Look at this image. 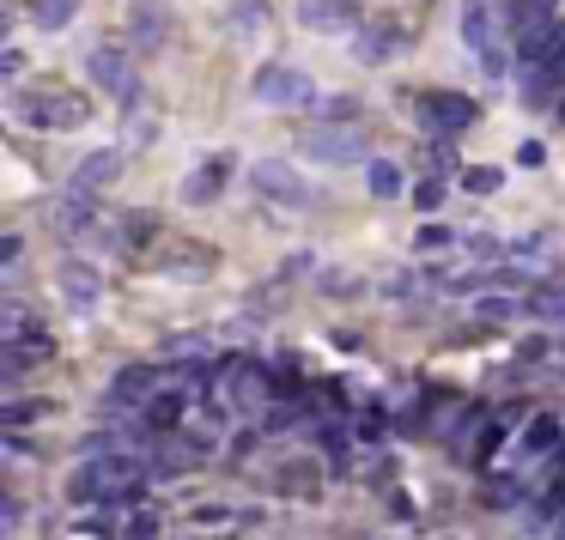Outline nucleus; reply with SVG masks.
I'll use <instances>...</instances> for the list:
<instances>
[{
  "label": "nucleus",
  "mask_w": 565,
  "mask_h": 540,
  "mask_svg": "<svg viewBox=\"0 0 565 540\" xmlns=\"http://www.w3.org/2000/svg\"><path fill=\"white\" fill-rule=\"evenodd\" d=\"M249 183H256L268 201H280V207H310V201H317L310 176L292 171V164H280V159H256L249 164Z\"/></svg>",
  "instance_id": "1"
},
{
  "label": "nucleus",
  "mask_w": 565,
  "mask_h": 540,
  "mask_svg": "<svg viewBox=\"0 0 565 540\" xmlns=\"http://www.w3.org/2000/svg\"><path fill=\"white\" fill-rule=\"evenodd\" d=\"M19 116L31 128H79L92 116V104L79 91H43V98H19Z\"/></svg>",
  "instance_id": "2"
},
{
  "label": "nucleus",
  "mask_w": 565,
  "mask_h": 540,
  "mask_svg": "<svg viewBox=\"0 0 565 540\" xmlns=\"http://www.w3.org/2000/svg\"><path fill=\"white\" fill-rule=\"evenodd\" d=\"M298 25L317 37H353L365 13H359V0H298Z\"/></svg>",
  "instance_id": "3"
},
{
  "label": "nucleus",
  "mask_w": 565,
  "mask_h": 540,
  "mask_svg": "<svg viewBox=\"0 0 565 540\" xmlns=\"http://www.w3.org/2000/svg\"><path fill=\"white\" fill-rule=\"evenodd\" d=\"M256 98L280 104V110H305V104H317V86H310V74H298V67H262Z\"/></svg>",
  "instance_id": "4"
},
{
  "label": "nucleus",
  "mask_w": 565,
  "mask_h": 540,
  "mask_svg": "<svg viewBox=\"0 0 565 540\" xmlns=\"http://www.w3.org/2000/svg\"><path fill=\"white\" fill-rule=\"evenodd\" d=\"M462 37H468V50L480 55V74H492V79H499V74H504L499 25H492V13L480 7V0H468V7H462Z\"/></svg>",
  "instance_id": "5"
},
{
  "label": "nucleus",
  "mask_w": 565,
  "mask_h": 540,
  "mask_svg": "<svg viewBox=\"0 0 565 540\" xmlns=\"http://www.w3.org/2000/svg\"><path fill=\"white\" fill-rule=\"evenodd\" d=\"M55 285H62L67 310H79V316H92V310L104 304V280H98L92 261H62V268H55Z\"/></svg>",
  "instance_id": "6"
},
{
  "label": "nucleus",
  "mask_w": 565,
  "mask_h": 540,
  "mask_svg": "<svg viewBox=\"0 0 565 540\" xmlns=\"http://www.w3.org/2000/svg\"><path fill=\"white\" fill-rule=\"evenodd\" d=\"M305 152H310V159H329V164H359V159H365V140H359L353 128L334 122V128H310Z\"/></svg>",
  "instance_id": "7"
},
{
  "label": "nucleus",
  "mask_w": 565,
  "mask_h": 540,
  "mask_svg": "<svg viewBox=\"0 0 565 540\" xmlns=\"http://www.w3.org/2000/svg\"><path fill=\"white\" fill-rule=\"evenodd\" d=\"M92 79H98L104 91H116V98H135V67H128L122 50H98V55H92Z\"/></svg>",
  "instance_id": "8"
},
{
  "label": "nucleus",
  "mask_w": 565,
  "mask_h": 540,
  "mask_svg": "<svg viewBox=\"0 0 565 540\" xmlns=\"http://www.w3.org/2000/svg\"><path fill=\"white\" fill-rule=\"evenodd\" d=\"M116 176H122V152L116 147H104V152H92V159H79V171H74V188H110Z\"/></svg>",
  "instance_id": "9"
},
{
  "label": "nucleus",
  "mask_w": 565,
  "mask_h": 540,
  "mask_svg": "<svg viewBox=\"0 0 565 540\" xmlns=\"http://www.w3.org/2000/svg\"><path fill=\"white\" fill-rule=\"evenodd\" d=\"M0 341L7 346H31V341H43V328H38V316H31V304H0Z\"/></svg>",
  "instance_id": "10"
},
{
  "label": "nucleus",
  "mask_w": 565,
  "mask_h": 540,
  "mask_svg": "<svg viewBox=\"0 0 565 540\" xmlns=\"http://www.w3.org/2000/svg\"><path fill=\"white\" fill-rule=\"evenodd\" d=\"M426 110H431V122H444V128H468V122H475V104H468L462 91H438V98H426Z\"/></svg>",
  "instance_id": "11"
},
{
  "label": "nucleus",
  "mask_w": 565,
  "mask_h": 540,
  "mask_svg": "<svg viewBox=\"0 0 565 540\" xmlns=\"http://www.w3.org/2000/svg\"><path fill=\"white\" fill-rule=\"evenodd\" d=\"M232 401H237V407H268V377H262L256 365L232 370Z\"/></svg>",
  "instance_id": "12"
},
{
  "label": "nucleus",
  "mask_w": 565,
  "mask_h": 540,
  "mask_svg": "<svg viewBox=\"0 0 565 540\" xmlns=\"http://www.w3.org/2000/svg\"><path fill=\"white\" fill-rule=\"evenodd\" d=\"M220 183H225V159L207 164V171H195V176H183V201H195V207H201V201L220 195Z\"/></svg>",
  "instance_id": "13"
},
{
  "label": "nucleus",
  "mask_w": 565,
  "mask_h": 540,
  "mask_svg": "<svg viewBox=\"0 0 565 540\" xmlns=\"http://www.w3.org/2000/svg\"><path fill=\"white\" fill-rule=\"evenodd\" d=\"M50 413H55V401H7V407H0V425L19 431V425H31V419H50Z\"/></svg>",
  "instance_id": "14"
},
{
  "label": "nucleus",
  "mask_w": 565,
  "mask_h": 540,
  "mask_svg": "<svg viewBox=\"0 0 565 540\" xmlns=\"http://www.w3.org/2000/svg\"><path fill=\"white\" fill-rule=\"evenodd\" d=\"M529 316H541V322H559V316H565V280L541 285V292L529 298Z\"/></svg>",
  "instance_id": "15"
},
{
  "label": "nucleus",
  "mask_w": 565,
  "mask_h": 540,
  "mask_svg": "<svg viewBox=\"0 0 565 540\" xmlns=\"http://www.w3.org/2000/svg\"><path fill=\"white\" fill-rule=\"evenodd\" d=\"M475 310H480L487 322H511V316H523L529 304H523V298H511V292H480V304H475Z\"/></svg>",
  "instance_id": "16"
},
{
  "label": "nucleus",
  "mask_w": 565,
  "mask_h": 540,
  "mask_svg": "<svg viewBox=\"0 0 565 540\" xmlns=\"http://www.w3.org/2000/svg\"><path fill=\"white\" fill-rule=\"evenodd\" d=\"M553 443H559V425H553V419H535V425L523 431V450H529V455H547Z\"/></svg>",
  "instance_id": "17"
},
{
  "label": "nucleus",
  "mask_w": 565,
  "mask_h": 540,
  "mask_svg": "<svg viewBox=\"0 0 565 540\" xmlns=\"http://www.w3.org/2000/svg\"><path fill=\"white\" fill-rule=\"evenodd\" d=\"M371 195H383V201H390V195H402V171H395V164H371Z\"/></svg>",
  "instance_id": "18"
},
{
  "label": "nucleus",
  "mask_w": 565,
  "mask_h": 540,
  "mask_svg": "<svg viewBox=\"0 0 565 540\" xmlns=\"http://www.w3.org/2000/svg\"><path fill=\"white\" fill-rule=\"evenodd\" d=\"M402 31H365V62H377V55H390V50H402Z\"/></svg>",
  "instance_id": "19"
},
{
  "label": "nucleus",
  "mask_w": 565,
  "mask_h": 540,
  "mask_svg": "<svg viewBox=\"0 0 565 540\" xmlns=\"http://www.w3.org/2000/svg\"><path fill=\"white\" fill-rule=\"evenodd\" d=\"M232 25L237 31H256L262 25V0H232Z\"/></svg>",
  "instance_id": "20"
},
{
  "label": "nucleus",
  "mask_w": 565,
  "mask_h": 540,
  "mask_svg": "<svg viewBox=\"0 0 565 540\" xmlns=\"http://www.w3.org/2000/svg\"><path fill=\"white\" fill-rule=\"evenodd\" d=\"M516 164H523V171H541V164H547V147H541V140H523V147H516Z\"/></svg>",
  "instance_id": "21"
},
{
  "label": "nucleus",
  "mask_w": 565,
  "mask_h": 540,
  "mask_svg": "<svg viewBox=\"0 0 565 540\" xmlns=\"http://www.w3.org/2000/svg\"><path fill=\"white\" fill-rule=\"evenodd\" d=\"M152 134H159V122H152V110H147V116H140V110L128 116V140H135V147H140V140H152Z\"/></svg>",
  "instance_id": "22"
},
{
  "label": "nucleus",
  "mask_w": 565,
  "mask_h": 540,
  "mask_svg": "<svg viewBox=\"0 0 565 540\" xmlns=\"http://www.w3.org/2000/svg\"><path fill=\"white\" fill-rule=\"evenodd\" d=\"M499 183H504V171H468V188H475V195H492Z\"/></svg>",
  "instance_id": "23"
},
{
  "label": "nucleus",
  "mask_w": 565,
  "mask_h": 540,
  "mask_svg": "<svg viewBox=\"0 0 565 540\" xmlns=\"http://www.w3.org/2000/svg\"><path fill=\"white\" fill-rule=\"evenodd\" d=\"M19 249H25V237H19V231L0 237V268H19Z\"/></svg>",
  "instance_id": "24"
},
{
  "label": "nucleus",
  "mask_w": 565,
  "mask_h": 540,
  "mask_svg": "<svg viewBox=\"0 0 565 540\" xmlns=\"http://www.w3.org/2000/svg\"><path fill=\"white\" fill-rule=\"evenodd\" d=\"M414 244H419V249H444V244H450V231H444V225H419Z\"/></svg>",
  "instance_id": "25"
},
{
  "label": "nucleus",
  "mask_w": 565,
  "mask_h": 540,
  "mask_svg": "<svg viewBox=\"0 0 565 540\" xmlns=\"http://www.w3.org/2000/svg\"><path fill=\"white\" fill-rule=\"evenodd\" d=\"M67 13H74V0H43V25H67Z\"/></svg>",
  "instance_id": "26"
},
{
  "label": "nucleus",
  "mask_w": 565,
  "mask_h": 540,
  "mask_svg": "<svg viewBox=\"0 0 565 540\" xmlns=\"http://www.w3.org/2000/svg\"><path fill=\"white\" fill-rule=\"evenodd\" d=\"M414 201H419V207H438V201H444V183H419Z\"/></svg>",
  "instance_id": "27"
},
{
  "label": "nucleus",
  "mask_w": 565,
  "mask_h": 540,
  "mask_svg": "<svg viewBox=\"0 0 565 540\" xmlns=\"http://www.w3.org/2000/svg\"><path fill=\"white\" fill-rule=\"evenodd\" d=\"M0 74H7V79H19V74H25V55H19V50H7V62H0Z\"/></svg>",
  "instance_id": "28"
},
{
  "label": "nucleus",
  "mask_w": 565,
  "mask_h": 540,
  "mask_svg": "<svg viewBox=\"0 0 565 540\" xmlns=\"http://www.w3.org/2000/svg\"><path fill=\"white\" fill-rule=\"evenodd\" d=\"M559 122H565V98H559Z\"/></svg>",
  "instance_id": "29"
}]
</instances>
